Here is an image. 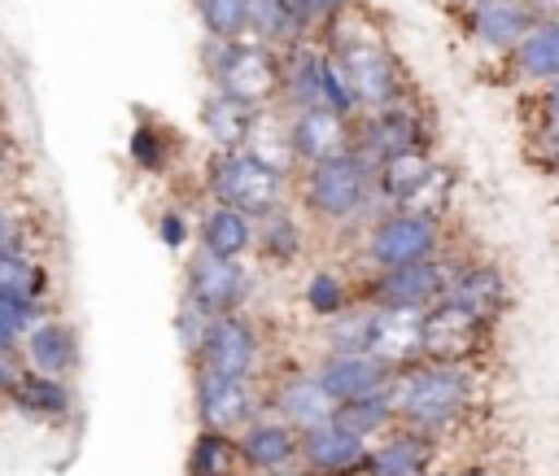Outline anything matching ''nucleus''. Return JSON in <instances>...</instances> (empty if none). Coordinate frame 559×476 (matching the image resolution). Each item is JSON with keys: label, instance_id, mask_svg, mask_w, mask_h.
<instances>
[{"label": "nucleus", "instance_id": "10", "mask_svg": "<svg viewBox=\"0 0 559 476\" xmlns=\"http://www.w3.org/2000/svg\"><path fill=\"white\" fill-rule=\"evenodd\" d=\"M188 367H205L218 376H240V380H258V371L266 367V336L258 328V319L249 310H231V314H214L205 328L201 349L192 354Z\"/></svg>", "mask_w": 559, "mask_h": 476}, {"label": "nucleus", "instance_id": "37", "mask_svg": "<svg viewBox=\"0 0 559 476\" xmlns=\"http://www.w3.org/2000/svg\"><path fill=\"white\" fill-rule=\"evenodd\" d=\"M520 148H524V162L533 170L559 175V127H542V122L524 127V144Z\"/></svg>", "mask_w": 559, "mask_h": 476}, {"label": "nucleus", "instance_id": "44", "mask_svg": "<svg viewBox=\"0 0 559 476\" xmlns=\"http://www.w3.org/2000/svg\"><path fill=\"white\" fill-rule=\"evenodd\" d=\"M528 9H533L537 17H555V13H559V0H528Z\"/></svg>", "mask_w": 559, "mask_h": 476}, {"label": "nucleus", "instance_id": "47", "mask_svg": "<svg viewBox=\"0 0 559 476\" xmlns=\"http://www.w3.org/2000/svg\"><path fill=\"white\" fill-rule=\"evenodd\" d=\"M450 4H459V0H450Z\"/></svg>", "mask_w": 559, "mask_h": 476}, {"label": "nucleus", "instance_id": "32", "mask_svg": "<svg viewBox=\"0 0 559 476\" xmlns=\"http://www.w3.org/2000/svg\"><path fill=\"white\" fill-rule=\"evenodd\" d=\"M52 275L35 253H0V301H48Z\"/></svg>", "mask_w": 559, "mask_h": 476}, {"label": "nucleus", "instance_id": "33", "mask_svg": "<svg viewBox=\"0 0 559 476\" xmlns=\"http://www.w3.org/2000/svg\"><path fill=\"white\" fill-rule=\"evenodd\" d=\"M175 153H179V140H175V131H170L162 118H144V122L127 135V157H131L135 170H144V175H162V170L175 162Z\"/></svg>", "mask_w": 559, "mask_h": 476}, {"label": "nucleus", "instance_id": "28", "mask_svg": "<svg viewBox=\"0 0 559 476\" xmlns=\"http://www.w3.org/2000/svg\"><path fill=\"white\" fill-rule=\"evenodd\" d=\"M262 114H266V109L240 105V100H231V96L205 87V96H201V105H197V127H201V135H205L210 148L227 153V148H245V144L253 140V127H258Z\"/></svg>", "mask_w": 559, "mask_h": 476}, {"label": "nucleus", "instance_id": "2", "mask_svg": "<svg viewBox=\"0 0 559 476\" xmlns=\"http://www.w3.org/2000/svg\"><path fill=\"white\" fill-rule=\"evenodd\" d=\"M293 205L314 231H349L362 227L371 205V162L349 144L345 153H332L323 162H310L293 175Z\"/></svg>", "mask_w": 559, "mask_h": 476}, {"label": "nucleus", "instance_id": "19", "mask_svg": "<svg viewBox=\"0 0 559 476\" xmlns=\"http://www.w3.org/2000/svg\"><path fill=\"white\" fill-rule=\"evenodd\" d=\"M314 376H319V384L328 389V397L341 406V402H358V397H376V393H384L389 384H393V367L389 362H380L376 354H328V349H319L314 354Z\"/></svg>", "mask_w": 559, "mask_h": 476}, {"label": "nucleus", "instance_id": "43", "mask_svg": "<svg viewBox=\"0 0 559 476\" xmlns=\"http://www.w3.org/2000/svg\"><path fill=\"white\" fill-rule=\"evenodd\" d=\"M0 240H9V245H17V249H26V231H22V223H17V214L0 201Z\"/></svg>", "mask_w": 559, "mask_h": 476}, {"label": "nucleus", "instance_id": "21", "mask_svg": "<svg viewBox=\"0 0 559 476\" xmlns=\"http://www.w3.org/2000/svg\"><path fill=\"white\" fill-rule=\"evenodd\" d=\"M236 437V450H240V463L249 476H284L297 467V428H288L284 419L275 415H253Z\"/></svg>", "mask_w": 559, "mask_h": 476}, {"label": "nucleus", "instance_id": "23", "mask_svg": "<svg viewBox=\"0 0 559 476\" xmlns=\"http://www.w3.org/2000/svg\"><path fill=\"white\" fill-rule=\"evenodd\" d=\"M22 358L31 371L39 376H57V380H70L83 362V345H79V328L61 314H48L39 319L26 336H22Z\"/></svg>", "mask_w": 559, "mask_h": 476}, {"label": "nucleus", "instance_id": "16", "mask_svg": "<svg viewBox=\"0 0 559 476\" xmlns=\"http://www.w3.org/2000/svg\"><path fill=\"white\" fill-rule=\"evenodd\" d=\"M441 301L454 306V310H467V314H476L485 323H502V314L511 310V279H507V271L498 262L459 253Z\"/></svg>", "mask_w": 559, "mask_h": 476}, {"label": "nucleus", "instance_id": "20", "mask_svg": "<svg viewBox=\"0 0 559 476\" xmlns=\"http://www.w3.org/2000/svg\"><path fill=\"white\" fill-rule=\"evenodd\" d=\"M306 240H310V223L301 218L293 197L253 218V258H258V266H271V271L297 266L310 249Z\"/></svg>", "mask_w": 559, "mask_h": 476}, {"label": "nucleus", "instance_id": "4", "mask_svg": "<svg viewBox=\"0 0 559 476\" xmlns=\"http://www.w3.org/2000/svg\"><path fill=\"white\" fill-rule=\"evenodd\" d=\"M445 253V218L419 210H376L358 227L354 271H393Z\"/></svg>", "mask_w": 559, "mask_h": 476}, {"label": "nucleus", "instance_id": "48", "mask_svg": "<svg viewBox=\"0 0 559 476\" xmlns=\"http://www.w3.org/2000/svg\"><path fill=\"white\" fill-rule=\"evenodd\" d=\"M555 17H559V13H555Z\"/></svg>", "mask_w": 559, "mask_h": 476}, {"label": "nucleus", "instance_id": "1", "mask_svg": "<svg viewBox=\"0 0 559 476\" xmlns=\"http://www.w3.org/2000/svg\"><path fill=\"white\" fill-rule=\"evenodd\" d=\"M485 376L472 362H432V358H415L406 367L393 371L389 384V402L397 424L428 432V437H445L450 428L467 424L476 402H480Z\"/></svg>", "mask_w": 559, "mask_h": 476}, {"label": "nucleus", "instance_id": "46", "mask_svg": "<svg viewBox=\"0 0 559 476\" xmlns=\"http://www.w3.org/2000/svg\"><path fill=\"white\" fill-rule=\"evenodd\" d=\"M284 476H306V472H297V467H293V472H284Z\"/></svg>", "mask_w": 559, "mask_h": 476}, {"label": "nucleus", "instance_id": "13", "mask_svg": "<svg viewBox=\"0 0 559 476\" xmlns=\"http://www.w3.org/2000/svg\"><path fill=\"white\" fill-rule=\"evenodd\" d=\"M188 371H192V415H197V428L240 432L253 415H262L258 380L218 376V371H205V367H188Z\"/></svg>", "mask_w": 559, "mask_h": 476}, {"label": "nucleus", "instance_id": "31", "mask_svg": "<svg viewBox=\"0 0 559 476\" xmlns=\"http://www.w3.org/2000/svg\"><path fill=\"white\" fill-rule=\"evenodd\" d=\"M188 476H249L236 450L231 432H214V428H197L188 441V459H183Z\"/></svg>", "mask_w": 559, "mask_h": 476}, {"label": "nucleus", "instance_id": "8", "mask_svg": "<svg viewBox=\"0 0 559 476\" xmlns=\"http://www.w3.org/2000/svg\"><path fill=\"white\" fill-rule=\"evenodd\" d=\"M459 253H437L415 266L393 271H354V297L367 306H402V310H428L445 297V284L454 275Z\"/></svg>", "mask_w": 559, "mask_h": 476}, {"label": "nucleus", "instance_id": "38", "mask_svg": "<svg viewBox=\"0 0 559 476\" xmlns=\"http://www.w3.org/2000/svg\"><path fill=\"white\" fill-rule=\"evenodd\" d=\"M153 236L162 240L166 253H188L192 249V214L183 205H162L153 218Z\"/></svg>", "mask_w": 559, "mask_h": 476}, {"label": "nucleus", "instance_id": "45", "mask_svg": "<svg viewBox=\"0 0 559 476\" xmlns=\"http://www.w3.org/2000/svg\"><path fill=\"white\" fill-rule=\"evenodd\" d=\"M424 476H450V472H437V467H432V472H424Z\"/></svg>", "mask_w": 559, "mask_h": 476}, {"label": "nucleus", "instance_id": "11", "mask_svg": "<svg viewBox=\"0 0 559 476\" xmlns=\"http://www.w3.org/2000/svg\"><path fill=\"white\" fill-rule=\"evenodd\" d=\"M179 297L188 306H197L201 314H210V319L245 310L249 297H253V271H249V262H231V258H214V253L188 249Z\"/></svg>", "mask_w": 559, "mask_h": 476}, {"label": "nucleus", "instance_id": "35", "mask_svg": "<svg viewBox=\"0 0 559 476\" xmlns=\"http://www.w3.org/2000/svg\"><path fill=\"white\" fill-rule=\"evenodd\" d=\"M332 419H341L349 432H358L362 441H376L380 432H389L393 424H397V415H393V402H389V389L384 393H376V397H358V402H341L336 410H332Z\"/></svg>", "mask_w": 559, "mask_h": 476}, {"label": "nucleus", "instance_id": "9", "mask_svg": "<svg viewBox=\"0 0 559 476\" xmlns=\"http://www.w3.org/2000/svg\"><path fill=\"white\" fill-rule=\"evenodd\" d=\"M432 135L437 127L419 96H406L371 114H354V148L367 162H380L393 153H432Z\"/></svg>", "mask_w": 559, "mask_h": 476}, {"label": "nucleus", "instance_id": "39", "mask_svg": "<svg viewBox=\"0 0 559 476\" xmlns=\"http://www.w3.org/2000/svg\"><path fill=\"white\" fill-rule=\"evenodd\" d=\"M205 328H210V314H201L197 306H188V301L179 297V310H175V319H170V332H175V345H179V354H183L188 362H192V354L201 349Z\"/></svg>", "mask_w": 559, "mask_h": 476}, {"label": "nucleus", "instance_id": "15", "mask_svg": "<svg viewBox=\"0 0 559 476\" xmlns=\"http://www.w3.org/2000/svg\"><path fill=\"white\" fill-rule=\"evenodd\" d=\"M454 17H459V31L485 57H507L537 13L528 9V0H459Z\"/></svg>", "mask_w": 559, "mask_h": 476}, {"label": "nucleus", "instance_id": "34", "mask_svg": "<svg viewBox=\"0 0 559 476\" xmlns=\"http://www.w3.org/2000/svg\"><path fill=\"white\" fill-rule=\"evenodd\" d=\"M367 328H371V306L354 301L341 314H332L328 323H319V349L328 354H367Z\"/></svg>", "mask_w": 559, "mask_h": 476}, {"label": "nucleus", "instance_id": "25", "mask_svg": "<svg viewBox=\"0 0 559 476\" xmlns=\"http://www.w3.org/2000/svg\"><path fill=\"white\" fill-rule=\"evenodd\" d=\"M424 345V310H402V306H371V328H367V354L389 362L393 371L415 362Z\"/></svg>", "mask_w": 559, "mask_h": 476}, {"label": "nucleus", "instance_id": "40", "mask_svg": "<svg viewBox=\"0 0 559 476\" xmlns=\"http://www.w3.org/2000/svg\"><path fill=\"white\" fill-rule=\"evenodd\" d=\"M533 114L542 127H559V79H550L533 92Z\"/></svg>", "mask_w": 559, "mask_h": 476}, {"label": "nucleus", "instance_id": "42", "mask_svg": "<svg viewBox=\"0 0 559 476\" xmlns=\"http://www.w3.org/2000/svg\"><path fill=\"white\" fill-rule=\"evenodd\" d=\"M22 336H26V323L0 306V349H22Z\"/></svg>", "mask_w": 559, "mask_h": 476}, {"label": "nucleus", "instance_id": "24", "mask_svg": "<svg viewBox=\"0 0 559 476\" xmlns=\"http://www.w3.org/2000/svg\"><path fill=\"white\" fill-rule=\"evenodd\" d=\"M192 249L231 258V262H249L253 258V218L240 214L236 205L205 201L192 218Z\"/></svg>", "mask_w": 559, "mask_h": 476}, {"label": "nucleus", "instance_id": "5", "mask_svg": "<svg viewBox=\"0 0 559 476\" xmlns=\"http://www.w3.org/2000/svg\"><path fill=\"white\" fill-rule=\"evenodd\" d=\"M205 83L240 105L275 109L280 100V48L262 39H201Z\"/></svg>", "mask_w": 559, "mask_h": 476}, {"label": "nucleus", "instance_id": "6", "mask_svg": "<svg viewBox=\"0 0 559 476\" xmlns=\"http://www.w3.org/2000/svg\"><path fill=\"white\" fill-rule=\"evenodd\" d=\"M288 192H293V175L275 170L271 162H262L249 148H227V153L210 148V157L201 166V197L218 201V205H236L249 218L288 201Z\"/></svg>", "mask_w": 559, "mask_h": 476}, {"label": "nucleus", "instance_id": "3", "mask_svg": "<svg viewBox=\"0 0 559 476\" xmlns=\"http://www.w3.org/2000/svg\"><path fill=\"white\" fill-rule=\"evenodd\" d=\"M319 44L341 66V74H345V83L354 92L358 114H371V109H384V105H397V100L415 96L411 83H406V70L389 52V44H380L371 35V26L367 31H345L341 22H332L319 35Z\"/></svg>", "mask_w": 559, "mask_h": 476}, {"label": "nucleus", "instance_id": "30", "mask_svg": "<svg viewBox=\"0 0 559 476\" xmlns=\"http://www.w3.org/2000/svg\"><path fill=\"white\" fill-rule=\"evenodd\" d=\"M297 301L306 310V319L314 323H328L332 314H341L345 306H354V271L336 266V262H314L306 275H301V288H297Z\"/></svg>", "mask_w": 559, "mask_h": 476}, {"label": "nucleus", "instance_id": "18", "mask_svg": "<svg viewBox=\"0 0 559 476\" xmlns=\"http://www.w3.org/2000/svg\"><path fill=\"white\" fill-rule=\"evenodd\" d=\"M367 459V441L349 432L341 419H323L297 432V472L306 476H358Z\"/></svg>", "mask_w": 559, "mask_h": 476}, {"label": "nucleus", "instance_id": "7", "mask_svg": "<svg viewBox=\"0 0 559 476\" xmlns=\"http://www.w3.org/2000/svg\"><path fill=\"white\" fill-rule=\"evenodd\" d=\"M280 114L288 109H332L341 118H354V92L341 74V66L332 61V52L319 39H297L288 48H280Z\"/></svg>", "mask_w": 559, "mask_h": 476}, {"label": "nucleus", "instance_id": "29", "mask_svg": "<svg viewBox=\"0 0 559 476\" xmlns=\"http://www.w3.org/2000/svg\"><path fill=\"white\" fill-rule=\"evenodd\" d=\"M511 79L542 87L550 79H559V17H533V26L520 35V44L502 57Z\"/></svg>", "mask_w": 559, "mask_h": 476}, {"label": "nucleus", "instance_id": "22", "mask_svg": "<svg viewBox=\"0 0 559 476\" xmlns=\"http://www.w3.org/2000/svg\"><path fill=\"white\" fill-rule=\"evenodd\" d=\"M437 437L415 432L406 424H393L376 441H367V459L358 476H424L437 463Z\"/></svg>", "mask_w": 559, "mask_h": 476}, {"label": "nucleus", "instance_id": "12", "mask_svg": "<svg viewBox=\"0 0 559 476\" xmlns=\"http://www.w3.org/2000/svg\"><path fill=\"white\" fill-rule=\"evenodd\" d=\"M493 336H498V323H485V319H476L467 310H454V306L437 301V306L424 310V345H419V358L480 367V358L489 354Z\"/></svg>", "mask_w": 559, "mask_h": 476}, {"label": "nucleus", "instance_id": "17", "mask_svg": "<svg viewBox=\"0 0 559 476\" xmlns=\"http://www.w3.org/2000/svg\"><path fill=\"white\" fill-rule=\"evenodd\" d=\"M284 122V144L293 157V175L310 162H323L332 153H345L354 144V118H341L332 109H288L280 114Z\"/></svg>", "mask_w": 559, "mask_h": 476}, {"label": "nucleus", "instance_id": "14", "mask_svg": "<svg viewBox=\"0 0 559 476\" xmlns=\"http://www.w3.org/2000/svg\"><path fill=\"white\" fill-rule=\"evenodd\" d=\"M258 397H262V410L266 415H275V419H284L288 428H314V424H323V419H332V410H336V402L328 397V389L319 384V376H314V367H284V371H271L266 376V384L258 389Z\"/></svg>", "mask_w": 559, "mask_h": 476}, {"label": "nucleus", "instance_id": "27", "mask_svg": "<svg viewBox=\"0 0 559 476\" xmlns=\"http://www.w3.org/2000/svg\"><path fill=\"white\" fill-rule=\"evenodd\" d=\"M432 170H437L432 153H393V157L371 162V205L376 210H406Z\"/></svg>", "mask_w": 559, "mask_h": 476}, {"label": "nucleus", "instance_id": "41", "mask_svg": "<svg viewBox=\"0 0 559 476\" xmlns=\"http://www.w3.org/2000/svg\"><path fill=\"white\" fill-rule=\"evenodd\" d=\"M22 376H26V358H22V349H0V397H4Z\"/></svg>", "mask_w": 559, "mask_h": 476}, {"label": "nucleus", "instance_id": "36", "mask_svg": "<svg viewBox=\"0 0 559 476\" xmlns=\"http://www.w3.org/2000/svg\"><path fill=\"white\" fill-rule=\"evenodd\" d=\"M192 13L205 39H245L249 35V0H192Z\"/></svg>", "mask_w": 559, "mask_h": 476}, {"label": "nucleus", "instance_id": "26", "mask_svg": "<svg viewBox=\"0 0 559 476\" xmlns=\"http://www.w3.org/2000/svg\"><path fill=\"white\" fill-rule=\"evenodd\" d=\"M9 410H17L22 419L31 424H48V428H61L74 419V389L70 380H57V376H39L26 367V376L0 397Z\"/></svg>", "mask_w": 559, "mask_h": 476}]
</instances>
